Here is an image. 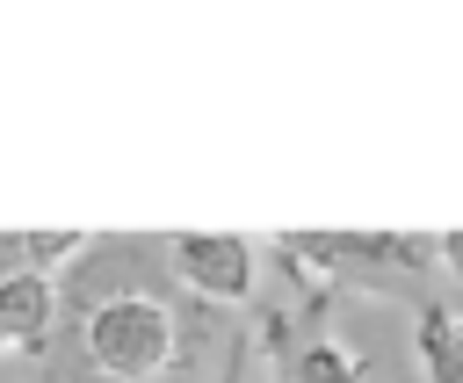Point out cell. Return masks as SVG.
I'll list each match as a JSON object with an SVG mask.
<instances>
[{"label": "cell", "instance_id": "1", "mask_svg": "<svg viewBox=\"0 0 463 383\" xmlns=\"http://www.w3.org/2000/svg\"><path fill=\"white\" fill-rule=\"evenodd\" d=\"M268 253L304 267L333 296L340 289L420 296V282L441 267L434 260V231H282V238H268Z\"/></svg>", "mask_w": 463, "mask_h": 383}, {"label": "cell", "instance_id": "2", "mask_svg": "<svg viewBox=\"0 0 463 383\" xmlns=\"http://www.w3.org/2000/svg\"><path fill=\"white\" fill-rule=\"evenodd\" d=\"M275 267H282L289 296H282V304L260 318V332H253V347L268 354V383H362V369H369L362 347L326 325L333 289L311 282V275L289 267V260H275Z\"/></svg>", "mask_w": 463, "mask_h": 383}, {"label": "cell", "instance_id": "3", "mask_svg": "<svg viewBox=\"0 0 463 383\" xmlns=\"http://www.w3.org/2000/svg\"><path fill=\"white\" fill-rule=\"evenodd\" d=\"M166 260L181 296L203 311H239L260 289V246L239 231H166Z\"/></svg>", "mask_w": 463, "mask_h": 383}, {"label": "cell", "instance_id": "4", "mask_svg": "<svg viewBox=\"0 0 463 383\" xmlns=\"http://www.w3.org/2000/svg\"><path fill=\"white\" fill-rule=\"evenodd\" d=\"M0 325H7V340L36 361V354L51 347V332H58V275H43V267L7 275V282H0Z\"/></svg>", "mask_w": 463, "mask_h": 383}, {"label": "cell", "instance_id": "5", "mask_svg": "<svg viewBox=\"0 0 463 383\" xmlns=\"http://www.w3.org/2000/svg\"><path fill=\"white\" fill-rule=\"evenodd\" d=\"M412 361L427 383H463V332H456V311L434 296L412 304Z\"/></svg>", "mask_w": 463, "mask_h": 383}, {"label": "cell", "instance_id": "6", "mask_svg": "<svg viewBox=\"0 0 463 383\" xmlns=\"http://www.w3.org/2000/svg\"><path fill=\"white\" fill-rule=\"evenodd\" d=\"M246 354H253V332H239V340L224 347V361H217V376H210V383H246Z\"/></svg>", "mask_w": 463, "mask_h": 383}, {"label": "cell", "instance_id": "7", "mask_svg": "<svg viewBox=\"0 0 463 383\" xmlns=\"http://www.w3.org/2000/svg\"><path fill=\"white\" fill-rule=\"evenodd\" d=\"M29 267V231H0V282Z\"/></svg>", "mask_w": 463, "mask_h": 383}, {"label": "cell", "instance_id": "8", "mask_svg": "<svg viewBox=\"0 0 463 383\" xmlns=\"http://www.w3.org/2000/svg\"><path fill=\"white\" fill-rule=\"evenodd\" d=\"M434 260H441V267L463 282V224H456V231H434Z\"/></svg>", "mask_w": 463, "mask_h": 383}, {"label": "cell", "instance_id": "9", "mask_svg": "<svg viewBox=\"0 0 463 383\" xmlns=\"http://www.w3.org/2000/svg\"><path fill=\"white\" fill-rule=\"evenodd\" d=\"M7 354H14V340H7V325H0V361H7Z\"/></svg>", "mask_w": 463, "mask_h": 383}, {"label": "cell", "instance_id": "10", "mask_svg": "<svg viewBox=\"0 0 463 383\" xmlns=\"http://www.w3.org/2000/svg\"><path fill=\"white\" fill-rule=\"evenodd\" d=\"M456 332H463V318H456Z\"/></svg>", "mask_w": 463, "mask_h": 383}]
</instances>
